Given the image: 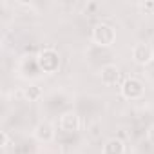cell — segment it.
Returning <instances> with one entry per match:
<instances>
[{
    "mask_svg": "<svg viewBox=\"0 0 154 154\" xmlns=\"http://www.w3.org/2000/svg\"><path fill=\"white\" fill-rule=\"evenodd\" d=\"M36 63L38 67L47 72V74H53L60 69V54L56 49L53 47H44L38 54H36Z\"/></svg>",
    "mask_w": 154,
    "mask_h": 154,
    "instance_id": "6da1fadb",
    "label": "cell"
},
{
    "mask_svg": "<svg viewBox=\"0 0 154 154\" xmlns=\"http://www.w3.org/2000/svg\"><path fill=\"white\" fill-rule=\"evenodd\" d=\"M93 42L100 47H111L114 42H116V29L105 22H100L93 27Z\"/></svg>",
    "mask_w": 154,
    "mask_h": 154,
    "instance_id": "7a4b0ae2",
    "label": "cell"
},
{
    "mask_svg": "<svg viewBox=\"0 0 154 154\" xmlns=\"http://www.w3.org/2000/svg\"><path fill=\"white\" fill-rule=\"evenodd\" d=\"M120 93L125 100H141L145 96V85L140 78L129 76L123 80V84L120 85Z\"/></svg>",
    "mask_w": 154,
    "mask_h": 154,
    "instance_id": "3957f363",
    "label": "cell"
},
{
    "mask_svg": "<svg viewBox=\"0 0 154 154\" xmlns=\"http://www.w3.org/2000/svg\"><path fill=\"white\" fill-rule=\"evenodd\" d=\"M58 125H60V129L63 132H78L80 127H82V118L76 111H65L60 116Z\"/></svg>",
    "mask_w": 154,
    "mask_h": 154,
    "instance_id": "277c9868",
    "label": "cell"
},
{
    "mask_svg": "<svg viewBox=\"0 0 154 154\" xmlns=\"http://www.w3.org/2000/svg\"><path fill=\"white\" fill-rule=\"evenodd\" d=\"M132 60L138 65H149L154 60V49L149 44H143V42L141 44H136L132 47Z\"/></svg>",
    "mask_w": 154,
    "mask_h": 154,
    "instance_id": "5b68a950",
    "label": "cell"
},
{
    "mask_svg": "<svg viewBox=\"0 0 154 154\" xmlns=\"http://www.w3.org/2000/svg\"><path fill=\"white\" fill-rule=\"evenodd\" d=\"M100 80H102V84L107 85V87L118 85V84H120V69H118L116 65H112V63L103 65V67L100 69Z\"/></svg>",
    "mask_w": 154,
    "mask_h": 154,
    "instance_id": "8992f818",
    "label": "cell"
},
{
    "mask_svg": "<svg viewBox=\"0 0 154 154\" xmlns=\"http://www.w3.org/2000/svg\"><path fill=\"white\" fill-rule=\"evenodd\" d=\"M54 136H56V131H54L53 123H49V122H40V123L35 127V138H36L38 141H42V143L53 141Z\"/></svg>",
    "mask_w": 154,
    "mask_h": 154,
    "instance_id": "52a82bcc",
    "label": "cell"
},
{
    "mask_svg": "<svg viewBox=\"0 0 154 154\" xmlns=\"http://www.w3.org/2000/svg\"><path fill=\"white\" fill-rule=\"evenodd\" d=\"M102 154H125V143L120 138H109L102 147Z\"/></svg>",
    "mask_w": 154,
    "mask_h": 154,
    "instance_id": "ba28073f",
    "label": "cell"
},
{
    "mask_svg": "<svg viewBox=\"0 0 154 154\" xmlns=\"http://www.w3.org/2000/svg\"><path fill=\"white\" fill-rule=\"evenodd\" d=\"M22 96L27 100V102H38L42 98V89L36 85V84H31L27 87L22 89Z\"/></svg>",
    "mask_w": 154,
    "mask_h": 154,
    "instance_id": "9c48e42d",
    "label": "cell"
},
{
    "mask_svg": "<svg viewBox=\"0 0 154 154\" xmlns=\"http://www.w3.org/2000/svg\"><path fill=\"white\" fill-rule=\"evenodd\" d=\"M0 145H2V149H8V145H9V136L6 131L0 132Z\"/></svg>",
    "mask_w": 154,
    "mask_h": 154,
    "instance_id": "30bf717a",
    "label": "cell"
},
{
    "mask_svg": "<svg viewBox=\"0 0 154 154\" xmlns=\"http://www.w3.org/2000/svg\"><path fill=\"white\" fill-rule=\"evenodd\" d=\"M147 141L154 145V123H152V125L147 129Z\"/></svg>",
    "mask_w": 154,
    "mask_h": 154,
    "instance_id": "8fae6325",
    "label": "cell"
},
{
    "mask_svg": "<svg viewBox=\"0 0 154 154\" xmlns=\"http://www.w3.org/2000/svg\"><path fill=\"white\" fill-rule=\"evenodd\" d=\"M143 11H149V13H154V2H145V4H141L140 6Z\"/></svg>",
    "mask_w": 154,
    "mask_h": 154,
    "instance_id": "7c38bea8",
    "label": "cell"
}]
</instances>
